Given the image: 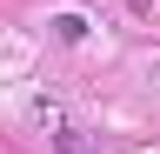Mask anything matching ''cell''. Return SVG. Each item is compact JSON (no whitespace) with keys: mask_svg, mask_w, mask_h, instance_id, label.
<instances>
[{"mask_svg":"<svg viewBox=\"0 0 160 154\" xmlns=\"http://www.w3.org/2000/svg\"><path fill=\"white\" fill-rule=\"evenodd\" d=\"M53 147H60V154H87V141H80L73 127H60V134H53Z\"/></svg>","mask_w":160,"mask_h":154,"instance_id":"cell-2","label":"cell"},{"mask_svg":"<svg viewBox=\"0 0 160 154\" xmlns=\"http://www.w3.org/2000/svg\"><path fill=\"white\" fill-rule=\"evenodd\" d=\"M53 34H60V40H80L87 20H80V13H53Z\"/></svg>","mask_w":160,"mask_h":154,"instance_id":"cell-1","label":"cell"}]
</instances>
